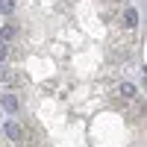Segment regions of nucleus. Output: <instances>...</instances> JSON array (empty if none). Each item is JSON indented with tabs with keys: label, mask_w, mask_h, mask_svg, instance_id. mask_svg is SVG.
Segmentation results:
<instances>
[{
	"label": "nucleus",
	"mask_w": 147,
	"mask_h": 147,
	"mask_svg": "<svg viewBox=\"0 0 147 147\" xmlns=\"http://www.w3.org/2000/svg\"><path fill=\"white\" fill-rule=\"evenodd\" d=\"M3 132H6V138H12L15 144H24V127L18 124L15 118H9L6 124H3Z\"/></svg>",
	"instance_id": "obj_1"
},
{
	"label": "nucleus",
	"mask_w": 147,
	"mask_h": 147,
	"mask_svg": "<svg viewBox=\"0 0 147 147\" xmlns=\"http://www.w3.org/2000/svg\"><path fill=\"white\" fill-rule=\"evenodd\" d=\"M124 27H127V30H136V27H138V9H136V6H127V9H124Z\"/></svg>",
	"instance_id": "obj_2"
},
{
	"label": "nucleus",
	"mask_w": 147,
	"mask_h": 147,
	"mask_svg": "<svg viewBox=\"0 0 147 147\" xmlns=\"http://www.w3.org/2000/svg\"><path fill=\"white\" fill-rule=\"evenodd\" d=\"M0 106H3L9 115H15L18 109H21V103H18V97H15V94H3V97H0Z\"/></svg>",
	"instance_id": "obj_3"
},
{
	"label": "nucleus",
	"mask_w": 147,
	"mask_h": 147,
	"mask_svg": "<svg viewBox=\"0 0 147 147\" xmlns=\"http://www.w3.org/2000/svg\"><path fill=\"white\" fill-rule=\"evenodd\" d=\"M15 35H18V27H15V24H3V27H0V38H3V44H9Z\"/></svg>",
	"instance_id": "obj_4"
},
{
	"label": "nucleus",
	"mask_w": 147,
	"mask_h": 147,
	"mask_svg": "<svg viewBox=\"0 0 147 147\" xmlns=\"http://www.w3.org/2000/svg\"><path fill=\"white\" fill-rule=\"evenodd\" d=\"M136 91H138V88H136L132 82H121V85H118V94L124 97V100H132V97H136Z\"/></svg>",
	"instance_id": "obj_5"
},
{
	"label": "nucleus",
	"mask_w": 147,
	"mask_h": 147,
	"mask_svg": "<svg viewBox=\"0 0 147 147\" xmlns=\"http://www.w3.org/2000/svg\"><path fill=\"white\" fill-rule=\"evenodd\" d=\"M12 9H15V0H0V12H3V15H9Z\"/></svg>",
	"instance_id": "obj_6"
},
{
	"label": "nucleus",
	"mask_w": 147,
	"mask_h": 147,
	"mask_svg": "<svg viewBox=\"0 0 147 147\" xmlns=\"http://www.w3.org/2000/svg\"><path fill=\"white\" fill-rule=\"evenodd\" d=\"M6 56H9V44L0 41V62H6Z\"/></svg>",
	"instance_id": "obj_7"
},
{
	"label": "nucleus",
	"mask_w": 147,
	"mask_h": 147,
	"mask_svg": "<svg viewBox=\"0 0 147 147\" xmlns=\"http://www.w3.org/2000/svg\"><path fill=\"white\" fill-rule=\"evenodd\" d=\"M12 80V71H6V68H0V82H9Z\"/></svg>",
	"instance_id": "obj_8"
}]
</instances>
